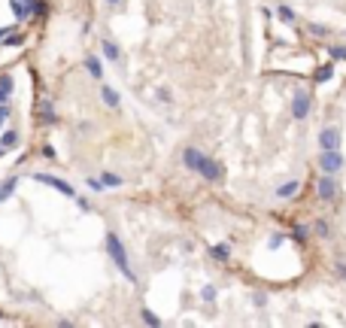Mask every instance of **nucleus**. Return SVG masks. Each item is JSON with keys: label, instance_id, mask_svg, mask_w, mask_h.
<instances>
[{"label": "nucleus", "instance_id": "nucleus-1", "mask_svg": "<svg viewBox=\"0 0 346 328\" xmlns=\"http://www.w3.org/2000/svg\"><path fill=\"white\" fill-rule=\"evenodd\" d=\"M182 164L188 167V170H195V173H201L207 183H219L222 176H225V167L219 164V161H213V158H207L201 149H195V146H188L185 152H182Z\"/></svg>", "mask_w": 346, "mask_h": 328}, {"label": "nucleus", "instance_id": "nucleus-2", "mask_svg": "<svg viewBox=\"0 0 346 328\" xmlns=\"http://www.w3.org/2000/svg\"><path fill=\"white\" fill-rule=\"evenodd\" d=\"M106 252H109V259L119 265V271L128 277V280H137L134 277V271H131V262H128V252H125V246H122V240L116 237V234H106Z\"/></svg>", "mask_w": 346, "mask_h": 328}, {"label": "nucleus", "instance_id": "nucleus-3", "mask_svg": "<svg viewBox=\"0 0 346 328\" xmlns=\"http://www.w3.org/2000/svg\"><path fill=\"white\" fill-rule=\"evenodd\" d=\"M310 113H313V91L298 88V91L292 94V119L304 122V119H310Z\"/></svg>", "mask_w": 346, "mask_h": 328}, {"label": "nucleus", "instance_id": "nucleus-4", "mask_svg": "<svg viewBox=\"0 0 346 328\" xmlns=\"http://www.w3.org/2000/svg\"><path fill=\"white\" fill-rule=\"evenodd\" d=\"M346 164L340 149H319V170L322 173H340Z\"/></svg>", "mask_w": 346, "mask_h": 328}, {"label": "nucleus", "instance_id": "nucleus-5", "mask_svg": "<svg viewBox=\"0 0 346 328\" xmlns=\"http://www.w3.org/2000/svg\"><path fill=\"white\" fill-rule=\"evenodd\" d=\"M340 143H343V131L337 125H328L319 131V149H340Z\"/></svg>", "mask_w": 346, "mask_h": 328}, {"label": "nucleus", "instance_id": "nucleus-6", "mask_svg": "<svg viewBox=\"0 0 346 328\" xmlns=\"http://www.w3.org/2000/svg\"><path fill=\"white\" fill-rule=\"evenodd\" d=\"M316 195H319V201H325V204H331V201L337 198L334 173H322V176H319V183H316Z\"/></svg>", "mask_w": 346, "mask_h": 328}, {"label": "nucleus", "instance_id": "nucleus-7", "mask_svg": "<svg viewBox=\"0 0 346 328\" xmlns=\"http://www.w3.org/2000/svg\"><path fill=\"white\" fill-rule=\"evenodd\" d=\"M33 179L36 183H46V186H52V189H58L61 195H67V198H76V189H70L64 179H58V176H49V173H33Z\"/></svg>", "mask_w": 346, "mask_h": 328}, {"label": "nucleus", "instance_id": "nucleus-8", "mask_svg": "<svg viewBox=\"0 0 346 328\" xmlns=\"http://www.w3.org/2000/svg\"><path fill=\"white\" fill-rule=\"evenodd\" d=\"M331 79H334V58H331V61H325V64H319V67H316V73H313V82H316V85L331 82Z\"/></svg>", "mask_w": 346, "mask_h": 328}, {"label": "nucleus", "instance_id": "nucleus-9", "mask_svg": "<svg viewBox=\"0 0 346 328\" xmlns=\"http://www.w3.org/2000/svg\"><path fill=\"white\" fill-rule=\"evenodd\" d=\"M298 189H301V179H289V183H283V186H277V201H289V198H295L298 195Z\"/></svg>", "mask_w": 346, "mask_h": 328}, {"label": "nucleus", "instance_id": "nucleus-10", "mask_svg": "<svg viewBox=\"0 0 346 328\" xmlns=\"http://www.w3.org/2000/svg\"><path fill=\"white\" fill-rule=\"evenodd\" d=\"M9 3H12L15 18H30V12L36 9V0H9Z\"/></svg>", "mask_w": 346, "mask_h": 328}, {"label": "nucleus", "instance_id": "nucleus-11", "mask_svg": "<svg viewBox=\"0 0 346 328\" xmlns=\"http://www.w3.org/2000/svg\"><path fill=\"white\" fill-rule=\"evenodd\" d=\"M310 228H313V234H316L319 240H331V234H334L331 222H325V219H316V222H313Z\"/></svg>", "mask_w": 346, "mask_h": 328}, {"label": "nucleus", "instance_id": "nucleus-12", "mask_svg": "<svg viewBox=\"0 0 346 328\" xmlns=\"http://www.w3.org/2000/svg\"><path fill=\"white\" fill-rule=\"evenodd\" d=\"M310 231H313L310 225H295V228L289 231V240H295V243H301V246H304V243L310 240Z\"/></svg>", "mask_w": 346, "mask_h": 328}, {"label": "nucleus", "instance_id": "nucleus-13", "mask_svg": "<svg viewBox=\"0 0 346 328\" xmlns=\"http://www.w3.org/2000/svg\"><path fill=\"white\" fill-rule=\"evenodd\" d=\"M277 18H280L283 24H295V21H298V15H295V9H292L289 3H280V6H277Z\"/></svg>", "mask_w": 346, "mask_h": 328}, {"label": "nucleus", "instance_id": "nucleus-14", "mask_svg": "<svg viewBox=\"0 0 346 328\" xmlns=\"http://www.w3.org/2000/svg\"><path fill=\"white\" fill-rule=\"evenodd\" d=\"M210 256H213L216 262H228V259H231V246H228V243H216V246H210Z\"/></svg>", "mask_w": 346, "mask_h": 328}, {"label": "nucleus", "instance_id": "nucleus-15", "mask_svg": "<svg viewBox=\"0 0 346 328\" xmlns=\"http://www.w3.org/2000/svg\"><path fill=\"white\" fill-rule=\"evenodd\" d=\"M9 94H12V76L3 73V76H0V103H6Z\"/></svg>", "mask_w": 346, "mask_h": 328}, {"label": "nucleus", "instance_id": "nucleus-16", "mask_svg": "<svg viewBox=\"0 0 346 328\" xmlns=\"http://www.w3.org/2000/svg\"><path fill=\"white\" fill-rule=\"evenodd\" d=\"M328 55L334 61H346V43H328Z\"/></svg>", "mask_w": 346, "mask_h": 328}, {"label": "nucleus", "instance_id": "nucleus-17", "mask_svg": "<svg viewBox=\"0 0 346 328\" xmlns=\"http://www.w3.org/2000/svg\"><path fill=\"white\" fill-rule=\"evenodd\" d=\"M15 186H18V179H15V176H9L6 183H0V204H3V201L15 192Z\"/></svg>", "mask_w": 346, "mask_h": 328}, {"label": "nucleus", "instance_id": "nucleus-18", "mask_svg": "<svg viewBox=\"0 0 346 328\" xmlns=\"http://www.w3.org/2000/svg\"><path fill=\"white\" fill-rule=\"evenodd\" d=\"M307 30H310L313 37H331V27H328V24H319V21H310Z\"/></svg>", "mask_w": 346, "mask_h": 328}, {"label": "nucleus", "instance_id": "nucleus-19", "mask_svg": "<svg viewBox=\"0 0 346 328\" xmlns=\"http://www.w3.org/2000/svg\"><path fill=\"white\" fill-rule=\"evenodd\" d=\"M100 97H103V103H106V106L119 110V94H116L112 88H100Z\"/></svg>", "mask_w": 346, "mask_h": 328}, {"label": "nucleus", "instance_id": "nucleus-20", "mask_svg": "<svg viewBox=\"0 0 346 328\" xmlns=\"http://www.w3.org/2000/svg\"><path fill=\"white\" fill-rule=\"evenodd\" d=\"M85 67H88V73H91L94 79H100V76H103V67H100V61H97V58H88V61H85Z\"/></svg>", "mask_w": 346, "mask_h": 328}, {"label": "nucleus", "instance_id": "nucleus-21", "mask_svg": "<svg viewBox=\"0 0 346 328\" xmlns=\"http://www.w3.org/2000/svg\"><path fill=\"white\" fill-rule=\"evenodd\" d=\"M103 55H106L109 61H119V46L109 43V40H103Z\"/></svg>", "mask_w": 346, "mask_h": 328}, {"label": "nucleus", "instance_id": "nucleus-22", "mask_svg": "<svg viewBox=\"0 0 346 328\" xmlns=\"http://www.w3.org/2000/svg\"><path fill=\"white\" fill-rule=\"evenodd\" d=\"M286 237H289V234H280V231H277V234H271V240H267V249H280V246L286 243Z\"/></svg>", "mask_w": 346, "mask_h": 328}, {"label": "nucleus", "instance_id": "nucleus-23", "mask_svg": "<svg viewBox=\"0 0 346 328\" xmlns=\"http://www.w3.org/2000/svg\"><path fill=\"white\" fill-rule=\"evenodd\" d=\"M140 316H143V322H146V325H161V319H158L149 307H143V310H140Z\"/></svg>", "mask_w": 346, "mask_h": 328}, {"label": "nucleus", "instance_id": "nucleus-24", "mask_svg": "<svg viewBox=\"0 0 346 328\" xmlns=\"http://www.w3.org/2000/svg\"><path fill=\"white\" fill-rule=\"evenodd\" d=\"M201 298H204L207 304H213V301H216V286H204V289H201Z\"/></svg>", "mask_w": 346, "mask_h": 328}, {"label": "nucleus", "instance_id": "nucleus-25", "mask_svg": "<svg viewBox=\"0 0 346 328\" xmlns=\"http://www.w3.org/2000/svg\"><path fill=\"white\" fill-rule=\"evenodd\" d=\"M15 143H18V134H15V131H6V134H3V146H6V149H12Z\"/></svg>", "mask_w": 346, "mask_h": 328}, {"label": "nucleus", "instance_id": "nucleus-26", "mask_svg": "<svg viewBox=\"0 0 346 328\" xmlns=\"http://www.w3.org/2000/svg\"><path fill=\"white\" fill-rule=\"evenodd\" d=\"M252 304H255V307H267V295H264V292H255V295H252Z\"/></svg>", "mask_w": 346, "mask_h": 328}, {"label": "nucleus", "instance_id": "nucleus-27", "mask_svg": "<svg viewBox=\"0 0 346 328\" xmlns=\"http://www.w3.org/2000/svg\"><path fill=\"white\" fill-rule=\"evenodd\" d=\"M21 43H24V40H21V37H18L15 30H12L9 37H6V46H21Z\"/></svg>", "mask_w": 346, "mask_h": 328}, {"label": "nucleus", "instance_id": "nucleus-28", "mask_svg": "<svg viewBox=\"0 0 346 328\" xmlns=\"http://www.w3.org/2000/svg\"><path fill=\"white\" fill-rule=\"evenodd\" d=\"M122 179L116 176V173H103V186H119Z\"/></svg>", "mask_w": 346, "mask_h": 328}, {"label": "nucleus", "instance_id": "nucleus-29", "mask_svg": "<svg viewBox=\"0 0 346 328\" xmlns=\"http://www.w3.org/2000/svg\"><path fill=\"white\" fill-rule=\"evenodd\" d=\"M88 189H94V192H103V179H94V176H88Z\"/></svg>", "mask_w": 346, "mask_h": 328}, {"label": "nucleus", "instance_id": "nucleus-30", "mask_svg": "<svg viewBox=\"0 0 346 328\" xmlns=\"http://www.w3.org/2000/svg\"><path fill=\"white\" fill-rule=\"evenodd\" d=\"M334 271H337L340 280H346V265H343V262H334Z\"/></svg>", "mask_w": 346, "mask_h": 328}, {"label": "nucleus", "instance_id": "nucleus-31", "mask_svg": "<svg viewBox=\"0 0 346 328\" xmlns=\"http://www.w3.org/2000/svg\"><path fill=\"white\" fill-rule=\"evenodd\" d=\"M6 116H9V110H6V103H0V128L6 125Z\"/></svg>", "mask_w": 346, "mask_h": 328}, {"label": "nucleus", "instance_id": "nucleus-32", "mask_svg": "<svg viewBox=\"0 0 346 328\" xmlns=\"http://www.w3.org/2000/svg\"><path fill=\"white\" fill-rule=\"evenodd\" d=\"M158 100H170V91L167 88H158Z\"/></svg>", "mask_w": 346, "mask_h": 328}, {"label": "nucleus", "instance_id": "nucleus-33", "mask_svg": "<svg viewBox=\"0 0 346 328\" xmlns=\"http://www.w3.org/2000/svg\"><path fill=\"white\" fill-rule=\"evenodd\" d=\"M9 33H12V27H0V40H6Z\"/></svg>", "mask_w": 346, "mask_h": 328}, {"label": "nucleus", "instance_id": "nucleus-34", "mask_svg": "<svg viewBox=\"0 0 346 328\" xmlns=\"http://www.w3.org/2000/svg\"><path fill=\"white\" fill-rule=\"evenodd\" d=\"M3 152H6V146H3V143H0V158H3Z\"/></svg>", "mask_w": 346, "mask_h": 328}, {"label": "nucleus", "instance_id": "nucleus-35", "mask_svg": "<svg viewBox=\"0 0 346 328\" xmlns=\"http://www.w3.org/2000/svg\"><path fill=\"white\" fill-rule=\"evenodd\" d=\"M106 3H109V6H116V3H119V0H106Z\"/></svg>", "mask_w": 346, "mask_h": 328}, {"label": "nucleus", "instance_id": "nucleus-36", "mask_svg": "<svg viewBox=\"0 0 346 328\" xmlns=\"http://www.w3.org/2000/svg\"><path fill=\"white\" fill-rule=\"evenodd\" d=\"M0 316H3V313H0Z\"/></svg>", "mask_w": 346, "mask_h": 328}]
</instances>
